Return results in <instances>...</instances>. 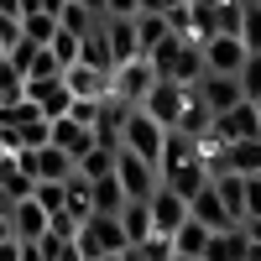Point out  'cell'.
I'll return each mask as SVG.
<instances>
[{"mask_svg": "<svg viewBox=\"0 0 261 261\" xmlns=\"http://www.w3.org/2000/svg\"><path fill=\"white\" fill-rule=\"evenodd\" d=\"M68 120H79V125L94 130V125H99V99H73V105H68Z\"/></svg>", "mask_w": 261, "mask_h": 261, "instance_id": "obj_34", "label": "cell"}, {"mask_svg": "<svg viewBox=\"0 0 261 261\" xmlns=\"http://www.w3.org/2000/svg\"><path fill=\"white\" fill-rule=\"evenodd\" d=\"M151 63V73L167 79V84H183V89H193L204 73V58H199V42H188V37H167L162 47H151L146 53Z\"/></svg>", "mask_w": 261, "mask_h": 261, "instance_id": "obj_1", "label": "cell"}, {"mask_svg": "<svg viewBox=\"0 0 261 261\" xmlns=\"http://www.w3.org/2000/svg\"><path fill=\"white\" fill-rule=\"evenodd\" d=\"M63 214H68L73 225L94 214V204H89V183H84L79 172H68V178H63Z\"/></svg>", "mask_w": 261, "mask_h": 261, "instance_id": "obj_21", "label": "cell"}, {"mask_svg": "<svg viewBox=\"0 0 261 261\" xmlns=\"http://www.w3.org/2000/svg\"><path fill=\"white\" fill-rule=\"evenodd\" d=\"M256 6H261V0H256Z\"/></svg>", "mask_w": 261, "mask_h": 261, "instance_id": "obj_49", "label": "cell"}, {"mask_svg": "<svg viewBox=\"0 0 261 261\" xmlns=\"http://www.w3.org/2000/svg\"><path fill=\"white\" fill-rule=\"evenodd\" d=\"M73 172H79L84 183H99V178H110V172H115V146H89V151H84V157L73 162Z\"/></svg>", "mask_w": 261, "mask_h": 261, "instance_id": "obj_22", "label": "cell"}, {"mask_svg": "<svg viewBox=\"0 0 261 261\" xmlns=\"http://www.w3.org/2000/svg\"><path fill=\"white\" fill-rule=\"evenodd\" d=\"M21 256V241H0V261H16Z\"/></svg>", "mask_w": 261, "mask_h": 261, "instance_id": "obj_40", "label": "cell"}, {"mask_svg": "<svg viewBox=\"0 0 261 261\" xmlns=\"http://www.w3.org/2000/svg\"><path fill=\"white\" fill-rule=\"evenodd\" d=\"M188 220H199L204 230H230V214H225V204H220V193H214V183H204V188L188 199Z\"/></svg>", "mask_w": 261, "mask_h": 261, "instance_id": "obj_17", "label": "cell"}, {"mask_svg": "<svg viewBox=\"0 0 261 261\" xmlns=\"http://www.w3.org/2000/svg\"><path fill=\"white\" fill-rule=\"evenodd\" d=\"M199 58H204V73H235L246 63V42L241 37H225V32H214L199 42Z\"/></svg>", "mask_w": 261, "mask_h": 261, "instance_id": "obj_9", "label": "cell"}, {"mask_svg": "<svg viewBox=\"0 0 261 261\" xmlns=\"http://www.w3.org/2000/svg\"><path fill=\"white\" fill-rule=\"evenodd\" d=\"M146 214H151V235H162V241H167V235L188 220V204H183L172 188L157 183V188H151V199H146Z\"/></svg>", "mask_w": 261, "mask_h": 261, "instance_id": "obj_11", "label": "cell"}, {"mask_svg": "<svg viewBox=\"0 0 261 261\" xmlns=\"http://www.w3.org/2000/svg\"><path fill=\"white\" fill-rule=\"evenodd\" d=\"M209 235H214V230H204L199 220H183L178 230L167 235V246H172V256H193V261H199L204 246H209Z\"/></svg>", "mask_w": 261, "mask_h": 261, "instance_id": "obj_18", "label": "cell"}, {"mask_svg": "<svg viewBox=\"0 0 261 261\" xmlns=\"http://www.w3.org/2000/svg\"><path fill=\"white\" fill-rule=\"evenodd\" d=\"M241 199H246V220H261V178H241Z\"/></svg>", "mask_w": 261, "mask_h": 261, "instance_id": "obj_35", "label": "cell"}, {"mask_svg": "<svg viewBox=\"0 0 261 261\" xmlns=\"http://www.w3.org/2000/svg\"><path fill=\"white\" fill-rule=\"evenodd\" d=\"M209 136L214 141H251V136H261V115H256V105H235V110H225V115H214V125H209Z\"/></svg>", "mask_w": 261, "mask_h": 261, "instance_id": "obj_10", "label": "cell"}, {"mask_svg": "<svg viewBox=\"0 0 261 261\" xmlns=\"http://www.w3.org/2000/svg\"><path fill=\"white\" fill-rule=\"evenodd\" d=\"M0 241H16V235H11V220H6V214H0Z\"/></svg>", "mask_w": 261, "mask_h": 261, "instance_id": "obj_46", "label": "cell"}, {"mask_svg": "<svg viewBox=\"0 0 261 261\" xmlns=\"http://www.w3.org/2000/svg\"><path fill=\"white\" fill-rule=\"evenodd\" d=\"M47 146H58L68 162H79L84 151H89V146H99V141H94V130H89V125H79V120H68V115H63V120H47Z\"/></svg>", "mask_w": 261, "mask_h": 261, "instance_id": "obj_13", "label": "cell"}, {"mask_svg": "<svg viewBox=\"0 0 261 261\" xmlns=\"http://www.w3.org/2000/svg\"><path fill=\"white\" fill-rule=\"evenodd\" d=\"M251 256V241H246V230L241 225H230V230H214L209 235V246L199 261H246Z\"/></svg>", "mask_w": 261, "mask_h": 261, "instance_id": "obj_16", "label": "cell"}, {"mask_svg": "<svg viewBox=\"0 0 261 261\" xmlns=\"http://www.w3.org/2000/svg\"><path fill=\"white\" fill-rule=\"evenodd\" d=\"M235 84H241V99L246 105L261 99V53H246V63L235 68Z\"/></svg>", "mask_w": 261, "mask_h": 261, "instance_id": "obj_29", "label": "cell"}, {"mask_svg": "<svg viewBox=\"0 0 261 261\" xmlns=\"http://www.w3.org/2000/svg\"><path fill=\"white\" fill-rule=\"evenodd\" d=\"M115 183H120V193H125V199L146 204V199H151V188H157V167L115 146Z\"/></svg>", "mask_w": 261, "mask_h": 261, "instance_id": "obj_5", "label": "cell"}, {"mask_svg": "<svg viewBox=\"0 0 261 261\" xmlns=\"http://www.w3.org/2000/svg\"><path fill=\"white\" fill-rule=\"evenodd\" d=\"M58 73H63V63H58L47 47H37V58L27 63V73H21V79H58Z\"/></svg>", "mask_w": 261, "mask_h": 261, "instance_id": "obj_32", "label": "cell"}, {"mask_svg": "<svg viewBox=\"0 0 261 261\" xmlns=\"http://www.w3.org/2000/svg\"><path fill=\"white\" fill-rule=\"evenodd\" d=\"M84 11H94V16H105V0H79Z\"/></svg>", "mask_w": 261, "mask_h": 261, "instance_id": "obj_45", "label": "cell"}, {"mask_svg": "<svg viewBox=\"0 0 261 261\" xmlns=\"http://www.w3.org/2000/svg\"><path fill=\"white\" fill-rule=\"evenodd\" d=\"M167 261H193V256H167Z\"/></svg>", "mask_w": 261, "mask_h": 261, "instance_id": "obj_48", "label": "cell"}, {"mask_svg": "<svg viewBox=\"0 0 261 261\" xmlns=\"http://www.w3.org/2000/svg\"><path fill=\"white\" fill-rule=\"evenodd\" d=\"M241 230H246V241H251V246H261V220H241Z\"/></svg>", "mask_w": 261, "mask_h": 261, "instance_id": "obj_39", "label": "cell"}, {"mask_svg": "<svg viewBox=\"0 0 261 261\" xmlns=\"http://www.w3.org/2000/svg\"><path fill=\"white\" fill-rule=\"evenodd\" d=\"M115 220H120V235H125V246H141L146 235H151V214H146V204H136V199H125Z\"/></svg>", "mask_w": 261, "mask_h": 261, "instance_id": "obj_19", "label": "cell"}, {"mask_svg": "<svg viewBox=\"0 0 261 261\" xmlns=\"http://www.w3.org/2000/svg\"><path fill=\"white\" fill-rule=\"evenodd\" d=\"M157 84V73H151V63L146 58H130V63H115L110 68V99H120V105H136L146 99V89Z\"/></svg>", "mask_w": 261, "mask_h": 261, "instance_id": "obj_3", "label": "cell"}, {"mask_svg": "<svg viewBox=\"0 0 261 261\" xmlns=\"http://www.w3.org/2000/svg\"><path fill=\"white\" fill-rule=\"evenodd\" d=\"M141 11H162V0H136V16Z\"/></svg>", "mask_w": 261, "mask_h": 261, "instance_id": "obj_44", "label": "cell"}, {"mask_svg": "<svg viewBox=\"0 0 261 261\" xmlns=\"http://www.w3.org/2000/svg\"><path fill=\"white\" fill-rule=\"evenodd\" d=\"M172 32H167V21H162V11H141L136 16V58H146L151 47H162Z\"/></svg>", "mask_w": 261, "mask_h": 261, "instance_id": "obj_20", "label": "cell"}, {"mask_svg": "<svg viewBox=\"0 0 261 261\" xmlns=\"http://www.w3.org/2000/svg\"><path fill=\"white\" fill-rule=\"evenodd\" d=\"M11 94H21V73L0 58V99H11Z\"/></svg>", "mask_w": 261, "mask_h": 261, "instance_id": "obj_37", "label": "cell"}, {"mask_svg": "<svg viewBox=\"0 0 261 261\" xmlns=\"http://www.w3.org/2000/svg\"><path fill=\"white\" fill-rule=\"evenodd\" d=\"M32 199L47 209V214H58L63 209V183H32Z\"/></svg>", "mask_w": 261, "mask_h": 261, "instance_id": "obj_33", "label": "cell"}, {"mask_svg": "<svg viewBox=\"0 0 261 261\" xmlns=\"http://www.w3.org/2000/svg\"><path fill=\"white\" fill-rule=\"evenodd\" d=\"M37 11H42V16H58V11H63V0H37Z\"/></svg>", "mask_w": 261, "mask_h": 261, "instance_id": "obj_42", "label": "cell"}, {"mask_svg": "<svg viewBox=\"0 0 261 261\" xmlns=\"http://www.w3.org/2000/svg\"><path fill=\"white\" fill-rule=\"evenodd\" d=\"M11 157H16V167L27 172L32 183H63V178L73 172V162L63 157L58 146H37V151H11Z\"/></svg>", "mask_w": 261, "mask_h": 261, "instance_id": "obj_6", "label": "cell"}, {"mask_svg": "<svg viewBox=\"0 0 261 261\" xmlns=\"http://www.w3.org/2000/svg\"><path fill=\"white\" fill-rule=\"evenodd\" d=\"M183 105H188V89H183V84H167V79H157V84L146 89V99L136 105V110H146V115L157 120L162 130H172V125H178V115H183Z\"/></svg>", "mask_w": 261, "mask_h": 261, "instance_id": "obj_4", "label": "cell"}, {"mask_svg": "<svg viewBox=\"0 0 261 261\" xmlns=\"http://www.w3.org/2000/svg\"><path fill=\"white\" fill-rule=\"evenodd\" d=\"M162 146H167V130L151 120L146 110H130V115H125V125H120V151H130V157H141V162L157 167V162H162Z\"/></svg>", "mask_w": 261, "mask_h": 261, "instance_id": "obj_2", "label": "cell"}, {"mask_svg": "<svg viewBox=\"0 0 261 261\" xmlns=\"http://www.w3.org/2000/svg\"><path fill=\"white\" fill-rule=\"evenodd\" d=\"M6 220H11V235L21 246H32V241H42V235H47V209H42L32 193L27 199H16L11 209H6Z\"/></svg>", "mask_w": 261, "mask_h": 261, "instance_id": "obj_12", "label": "cell"}, {"mask_svg": "<svg viewBox=\"0 0 261 261\" xmlns=\"http://www.w3.org/2000/svg\"><path fill=\"white\" fill-rule=\"evenodd\" d=\"M47 53H53V58L63 63V68H73V63H79V37L58 27V32H53V42H47Z\"/></svg>", "mask_w": 261, "mask_h": 261, "instance_id": "obj_31", "label": "cell"}, {"mask_svg": "<svg viewBox=\"0 0 261 261\" xmlns=\"http://www.w3.org/2000/svg\"><path fill=\"white\" fill-rule=\"evenodd\" d=\"M0 16H6V21H16V16H21V0H0Z\"/></svg>", "mask_w": 261, "mask_h": 261, "instance_id": "obj_41", "label": "cell"}, {"mask_svg": "<svg viewBox=\"0 0 261 261\" xmlns=\"http://www.w3.org/2000/svg\"><path fill=\"white\" fill-rule=\"evenodd\" d=\"M63 89H68L73 99H105V94H110V73L73 63V68H63Z\"/></svg>", "mask_w": 261, "mask_h": 261, "instance_id": "obj_15", "label": "cell"}, {"mask_svg": "<svg viewBox=\"0 0 261 261\" xmlns=\"http://www.w3.org/2000/svg\"><path fill=\"white\" fill-rule=\"evenodd\" d=\"M136 251H141V256H146V261H167V256H172V246H167V241H162V235H146V241H141V246H136Z\"/></svg>", "mask_w": 261, "mask_h": 261, "instance_id": "obj_36", "label": "cell"}, {"mask_svg": "<svg viewBox=\"0 0 261 261\" xmlns=\"http://www.w3.org/2000/svg\"><path fill=\"white\" fill-rule=\"evenodd\" d=\"M79 63L84 68H99V73H110L115 63H110V47H105V37L89 32V37H79Z\"/></svg>", "mask_w": 261, "mask_h": 261, "instance_id": "obj_27", "label": "cell"}, {"mask_svg": "<svg viewBox=\"0 0 261 261\" xmlns=\"http://www.w3.org/2000/svg\"><path fill=\"white\" fill-rule=\"evenodd\" d=\"M99 21H105V16L84 11L79 0H63V11H58V27H63V32H73V37H89V32H99Z\"/></svg>", "mask_w": 261, "mask_h": 261, "instance_id": "obj_25", "label": "cell"}, {"mask_svg": "<svg viewBox=\"0 0 261 261\" xmlns=\"http://www.w3.org/2000/svg\"><path fill=\"white\" fill-rule=\"evenodd\" d=\"M16 261H47V256H42L37 246H21V256H16Z\"/></svg>", "mask_w": 261, "mask_h": 261, "instance_id": "obj_43", "label": "cell"}, {"mask_svg": "<svg viewBox=\"0 0 261 261\" xmlns=\"http://www.w3.org/2000/svg\"><path fill=\"white\" fill-rule=\"evenodd\" d=\"M209 125H214V115H209L204 105L193 99V89H188V105H183V115H178V125H172V130H178V136H188V141H204Z\"/></svg>", "mask_w": 261, "mask_h": 261, "instance_id": "obj_23", "label": "cell"}, {"mask_svg": "<svg viewBox=\"0 0 261 261\" xmlns=\"http://www.w3.org/2000/svg\"><path fill=\"white\" fill-rule=\"evenodd\" d=\"M241 42H246V53H261V6L256 0H241Z\"/></svg>", "mask_w": 261, "mask_h": 261, "instance_id": "obj_30", "label": "cell"}, {"mask_svg": "<svg viewBox=\"0 0 261 261\" xmlns=\"http://www.w3.org/2000/svg\"><path fill=\"white\" fill-rule=\"evenodd\" d=\"M21 94L37 105L42 120H63V115H68V105H73V94L63 89V73H58V79H21Z\"/></svg>", "mask_w": 261, "mask_h": 261, "instance_id": "obj_7", "label": "cell"}, {"mask_svg": "<svg viewBox=\"0 0 261 261\" xmlns=\"http://www.w3.org/2000/svg\"><path fill=\"white\" fill-rule=\"evenodd\" d=\"M167 6H188V0H162V11H167Z\"/></svg>", "mask_w": 261, "mask_h": 261, "instance_id": "obj_47", "label": "cell"}, {"mask_svg": "<svg viewBox=\"0 0 261 261\" xmlns=\"http://www.w3.org/2000/svg\"><path fill=\"white\" fill-rule=\"evenodd\" d=\"M99 37H105V47H110V63H130L136 58V16H105Z\"/></svg>", "mask_w": 261, "mask_h": 261, "instance_id": "obj_14", "label": "cell"}, {"mask_svg": "<svg viewBox=\"0 0 261 261\" xmlns=\"http://www.w3.org/2000/svg\"><path fill=\"white\" fill-rule=\"evenodd\" d=\"M214 193H220V204H225V214H230V225H241L246 220V199H241V178L235 172H214Z\"/></svg>", "mask_w": 261, "mask_h": 261, "instance_id": "obj_24", "label": "cell"}, {"mask_svg": "<svg viewBox=\"0 0 261 261\" xmlns=\"http://www.w3.org/2000/svg\"><path fill=\"white\" fill-rule=\"evenodd\" d=\"M89 204H94V214H120L125 193H120V183H115V172H110V178H99V183H89Z\"/></svg>", "mask_w": 261, "mask_h": 261, "instance_id": "obj_26", "label": "cell"}, {"mask_svg": "<svg viewBox=\"0 0 261 261\" xmlns=\"http://www.w3.org/2000/svg\"><path fill=\"white\" fill-rule=\"evenodd\" d=\"M193 99H199L209 115H225V110H235V105H241V84H235V73H199Z\"/></svg>", "mask_w": 261, "mask_h": 261, "instance_id": "obj_8", "label": "cell"}, {"mask_svg": "<svg viewBox=\"0 0 261 261\" xmlns=\"http://www.w3.org/2000/svg\"><path fill=\"white\" fill-rule=\"evenodd\" d=\"M105 16H136V0H105Z\"/></svg>", "mask_w": 261, "mask_h": 261, "instance_id": "obj_38", "label": "cell"}, {"mask_svg": "<svg viewBox=\"0 0 261 261\" xmlns=\"http://www.w3.org/2000/svg\"><path fill=\"white\" fill-rule=\"evenodd\" d=\"M16 27H21V37H27L32 47H47V42H53V32H58V16H42V11H32V16H21Z\"/></svg>", "mask_w": 261, "mask_h": 261, "instance_id": "obj_28", "label": "cell"}]
</instances>
